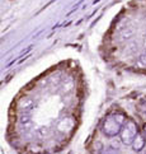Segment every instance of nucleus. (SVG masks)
<instances>
[{
    "instance_id": "obj_1",
    "label": "nucleus",
    "mask_w": 146,
    "mask_h": 154,
    "mask_svg": "<svg viewBox=\"0 0 146 154\" xmlns=\"http://www.w3.org/2000/svg\"><path fill=\"white\" fill-rule=\"evenodd\" d=\"M122 126H125V116L121 113H113L106 119L103 124V131L104 134L113 136L120 133Z\"/></svg>"
},
{
    "instance_id": "obj_2",
    "label": "nucleus",
    "mask_w": 146,
    "mask_h": 154,
    "mask_svg": "<svg viewBox=\"0 0 146 154\" xmlns=\"http://www.w3.org/2000/svg\"><path fill=\"white\" fill-rule=\"evenodd\" d=\"M139 135V131H137V126L133 121H126L125 126L122 129V133H121V137H122V141L125 144H132L135 141V139Z\"/></svg>"
},
{
    "instance_id": "obj_3",
    "label": "nucleus",
    "mask_w": 146,
    "mask_h": 154,
    "mask_svg": "<svg viewBox=\"0 0 146 154\" xmlns=\"http://www.w3.org/2000/svg\"><path fill=\"white\" fill-rule=\"evenodd\" d=\"M144 144H145V139L139 134L137 137H136V139H135V141H133V148H135V150H141L142 146H144Z\"/></svg>"
},
{
    "instance_id": "obj_4",
    "label": "nucleus",
    "mask_w": 146,
    "mask_h": 154,
    "mask_svg": "<svg viewBox=\"0 0 146 154\" xmlns=\"http://www.w3.org/2000/svg\"><path fill=\"white\" fill-rule=\"evenodd\" d=\"M139 64L141 65V66H146V51L141 54V56L139 57Z\"/></svg>"
},
{
    "instance_id": "obj_5",
    "label": "nucleus",
    "mask_w": 146,
    "mask_h": 154,
    "mask_svg": "<svg viewBox=\"0 0 146 154\" xmlns=\"http://www.w3.org/2000/svg\"><path fill=\"white\" fill-rule=\"evenodd\" d=\"M145 134H146V125H145Z\"/></svg>"
}]
</instances>
